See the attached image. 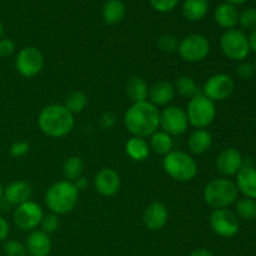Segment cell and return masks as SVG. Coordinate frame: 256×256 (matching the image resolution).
<instances>
[{"mask_svg": "<svg viewBox=\"0 0 256 256\" xmlns=\"http://www.w3.org/2000/svg\"><path fill=\"white\" fill-rule=\"evenodd\" d=\"M124 124L132 136H152L160 126V112L150 102H136L125 112Z\"/></svg>", "mask_w": 256, "mask_h": 256, "instance_id": "cell-1", "label": "cell"}, {"mask_svg": "<svg viewBox=\"0 0 256 256\" xmlns=\"http://www.w3.org/2000/svg\"><path fill=\"white\" fill-rule=\"evenodd\" d=\"M74 115L60 104H52L45 106L38 118V125L42 134L49 138L59 139L66 136L74 129Z\"/></svg>", "mask_w": 256, "mask_h": 256, "instance_id": "cell-2", "label": "cell"}, {"mask_svg": "<svg viewBox=\"0 0 256 256\" xmlns=\"http://www.w3.org/2000/svg\"><path fill=\"white\" fill-rule=\"evenodd\" d=\"M79 200V192L74 182L62 180L48 189L45 194V204L48 209L56 215H64L72 212Z\"/></svg>", "mask_w": 256, "mask_h": 256, "instance_id": "cell-3", "label": "cell"}, {"mask_svg": "<svg viewBox=\"0 0 256 256\" xmlns=\"http://www.w3.org/2000/svg\"><path fill=\"white\" fill-rule=\"evenodd\" d=\"M238 188L228 178H215L204 188V200L210 208L228 209L238 200Z\"/></svg>", "mask_w": 256, "mask_h": 256, "instance_id": "cell-4", "label": "cell"}, {"mask_svg": "<svg viewBox=\"0 0 256 256\" xmlns=\"http://www.w3.org/2000/svg\"><path fill=\"white\" fill-rule=\"evenodd\" d=\"M165 172L174 180L188 182L198 175V164L194 158L182 150H172L162 159Z\"/></svg>", "mask_w": 256, "mask_h": 256, "instance_id": "cell-5", "label": "cell"}, {"mask_svg": "<svg viewBox=\"0 0 256 256\" xmlns=\"http://www.w3.org/2000/svg\"><path fill=\"white\" fill-rule=\"evenodd\" d=\"M185 112H186L189 124H192L196 129L208 128L216 116L215 102L202 94L190 99L188 109Z\"/></svg>", "mask_w": 256, "mask_h": 256, "instance_id": "cell-6", "label": "cell"}, {"mask_svg": "<svg viewBox=\"0 0 256 256\" xmlns=\"http://www.w3.org/2000/svg\"><path fill=\"white\" fill-rule=\"evenodd\" d=\"M220 48L228 59L239 62H244L252 52L248 36L239 29L226 30L220 38Z\"/></svg>", "mask_w": 256, "mask_h": 256, "instance_id": "cell-7", "label": "cell"}, {"mask_svg": "<svg viewBox=\"0 0 256 256\" xmlns=\"http://www.w3.org/2000/svg\"><path fill=\"white\" fill-rule=\"evenodd\" d=\"M178 52L184 62H200L209 55L210 42L202 34H190L180 40Z\"/></svg>", "mask_w": 256, "mask_h": 256, "instance_id": "cell-8", "label": "cell"}, {"mask_svg": "<svg viewBox=\"0 0 256 256\" xmlns=\"http://www.w3.org/2000/svg\"><path fill=\"white\" fill-rule=\"evenodd\" d=\"M44 56L35 46H25L19 50L15 58L16 72L24 78H34L42 70Z\"/></svg>", "mask_w": 256, "mask_h": 256, "instance_id": "cell-9", "label": "cell"}, {"mask_svg": "<svg viewBox=\"0 0 256 256\" xmlns=\"http://www.w3.org/2000/svg\"><path fill=\"white\" fill-rule=\"evenodd\" d=\"M44 212L42 206L35 202H24L18 205L16 209L12 212V222L22 232H32L36 229L42 222Z\"/></svg>", "mask_w": 256, "mask_h": 256, "instance_id": "cell-10", "label": "cell"}, {"mask_svg": "<svg viewBox=\"0 0 256 256\" xmlns=\"http://www.w3.org/2000/svg\"><path fill=\"white\" fill-rule=\"evenodd\" d=\"M209 225L218 236L226 238V239L235 236L240 229L236 214L229 209L212 210L209 218Z\"/></svg>", "mask_w": 256, "mask_h": 256, "instance_id": "cell-11", "label": "cell"}, {"mask_svg": "<svg viewBox=\"0 0 256 256\" xmlns=\"http://www.w3.org/2000/svg\"><path fill=\"white\" fill-rule=\"evenodd\" d=\"M235 82L232 78L228 74H215L206 80L202 88V95L209 98L212 102H222L230 98L234 92Z\"/></svg>", "mask_w": 256, "mask_h": 256, "instance_id": "cell-12", "label": "cell"}, {"mask_svg": "<svg viewBox=\"0 0 256 256\" xmlns=\"http://www.w3.org/2000/svg\"><path fill=\"white\" fill-rule=\"evenodd\" d=\"M160 126L162 132L169 135L179 136L188 130L189 120H188L186 112L180 106H168L160 112Z\"/></svg>", "mask_w": 256, "mask_h": 256, "instance_id": "cell-13", "label": "cell"}, {"mask_svg": "<svg viewBox=\"0 0 256 256\" xmlns=\"http://www.w3.org/2000/svg\"><path fill=\"white\" fill-rule=\"evenodd\" d=\"M244 158L242 152L235 148H226L219 152L215 166L216 170L222 175V178L234 176L239 172V170L244 166Z\"/></svg>", "mask_w": 256, "mask_h": 256, "instance_id": "cell-14", "label": "cell"}, {"mask_svg": "<svg viewBox=\"0 0 256 256\" xmlns=\"http://www.w3.org/2000/svg\"><path fill=\"white\" fill-rule=\"evenodd\" d=\"M122 180L114 169L104 168L99 170L94 178V186L102 196H114L120 189Z\"/></svg>", "mask_w": 256, "mask_h": 256, "instance_id": "cell-15", "label": "cell"}, {"mask_svg": "<svg viewBox=\"0 0 256 256\" xmlns=\"http://www.w3.org/2000/svg\"><path fill=\"white\" fill-rule=\"evenodd\" d=\"M168 219H169V212L166 205L160 202H152L149 206H146L142 215L144 225L152 232L162 230L166 225Z\"/></svg>", "mask_w": 256, "mask_h": 256, "instance_id": "cell-16", "label": "cell"}, {"mask_svg": "<svg viewBox=\"0 0 256 256\" xmlns=\"http://www.w3.org/2000/svg\"><path fill=\"white\" fill-rule=\"evenodd\" d=\"M25 246L30 256H49L52 252V240L46 232L42 230H32L28 235Z\"/></svg>", "mask_w": 256, "mask_h": 256, "instance_id": "cell-17", "label": "cell"}, {"mask_svg": "<svg viewBox=\"0 0 256 256\" xmlns=\"http://www.w3.org/2000/svg\"><path fill=\"white\" fill-rule=\"evenodd\" d=\"M32 185L26 182H22V180L10 182L6 188H4V192H2V198L9 204L16 205V206L29 202L32 199Z\"/></svg>", "mask_w": 256, "mask_h": 256, "instance_id": "cell-18", "label": "cell"}, {"mask_svg": "<svg viewBox=\"0 0 256 256\" xmlns=\"http://www.w3.org/2000/svg\"><path fill=\"white\" fill-rule=\"evenodd\" d=\"M235 185L245 198L256 200V168L244 164L236 174Z\"/></svg>", "mask_w": 256, "mask_h": 256, "instance_id": "cell-19", "label": "cell"}, {"mask_svg": "<svg viewBox=\"0 0 256 256\" xmlns=\"http://www.w3.org/2000/svg\"><path fill=\"white\" fill-rule=\"evenodd\" d=\"M175 88L166 80H160L149 88L150 102L155 106H165L172 102L175 96Z\"/></svg>", "mask_w": 256, "mask_h": 256, "instance_id": "cell-20", "label": "cell"}, {"mask_svg": "<svg viewBox=\"0 0 256 256\" xmlns=\"http://www.w3.org/2000/svg\"><path fill=\"white\" fill-rule=\"evenodd\" d=\"M240 12L236 6L228 2L218 5L214 12V19L216 24L222 29H235L239 25Z\"/></svg>", "mask_w": 256, "mask_h": 256, "instance_id": "cell-21", "label": "cell"}, {"mask_svg": "<svg viewBox=\"0 0 256 256\" xmlns=\"http://www.w3.org/2000/svg\"><path fill=\"white\" fill-rule=\"evenodd\" d=\"M212 144V136L208 130L196 129L192 132L188 140L189 150L195 155H202L210 149Z\"/></svg>", "mask_w": 256, "mask_h": 256, "instance_id": "cell-22", "label": "cell"}, {"mask_svg": "<svg viewBox=\"0 0 256 256\" xmlns=\"http://www.w3.org/2000/svg\"><path fill=\"white\" fill-rule=\"evenodd\" d=\"M126 6L122 0H108L102 6V20L106 25H116L124 19Z\"/></svg>", "mask_w": 256, "mask_h": 256, "instance_id": "cell-23", "label": "cell"}, {"mask_svg": "<svg viewBox=\"0 0 256 256\" xmlns=\"http://www.w3.org/2000/svg\"><path fill=\"white\" fill-rule=\"evenodd\" d=\"M182 15L189 22H199L206 16L209 12L208 0H184L182 2Z\"/></svg>", "mask_w": 256, "mask_h": 256, "instance_id": "cell-24", "label": "cell"}, {"mask_svg": "<svg viewBox=\"0 0 256 256\" xmlns=\"http://www.w3.org/2000/svg\"><path fill=\"white\" fill-rule=\"evenodd\" d=\"M126 95L132 104L148 102L149 96V86L146 82L140 76H132L126 82Z\"/></svg>", "mask_w": 256, "mask_h": 256, "instance_id": "cell-25", "label": "cell"}, {"mask_svg": "<svg viewBox=\"0 0 256 256\" xmlns=\"http://www.w3.org/2000/svg\"><path fill=\"white\" fill-rule=\"evenodd\" d=\"M125 152L130 159L135 162H144L150 154V146L144 138L132 136L125 142Z\"/></svg>", "mask_w": 256, "mask_h": 256, "instance_id": "cell-26", "label": "cell"}, {"mask_svg": "<svg viewBox=\"0 0 256 256\" xmlns=\"http://www.w3.org/2000/svg\"><path fill=\"white\" fill-rule=\"evenodd\" d=\"M172 135H169L165 132H155L154 134L150 136V149H152V152H156L158 155H165L169 154L170 152H172Z\"/></svg>", "mask_w": 256, "mask_h": 256, "instance_id": "cell-27", "label": "cell"}, {"mask_svg": "<svg viewBox=\"0 0 256 256\" xmlns=\"http://www.w3.org/2000/svg\"><path fill=\"white\" fill-rule=\"evenodd\" d=\"M82 172H84V162L80 156H70L64 162L62 174L68 182H74L75 180L82 176Z\"/></svg>", "mask_w": 256, "mask_h": 256, "instance_id": "cell-28", "label": "cell"}, {"mask_svg": "<svg viewBox=\"0 0 256 256\" xmlns=\"http://www.w3.org/2000/svg\"><path fill=\"white\" fill-rule=\"evenodd\" d=\"M175 92H179L182 96L188 98V99H192L196 95L202 94L199 86L195 84L194 80L190 76H186V75H182V76L178 78L176 82H175Z\"/></svg>", "mask_w": 256, "mask_h": 256, "instance_id": "cell-29", "label": "cell"}, {"mask_svg": "<svg viewBox=\"0 0 256 256\" xmlns=\"http://www.w3.org/2000/svg\"><path fill=\"white\" fill-rule=\"evenodd\" d=\"M235 214L238 218L245 222H252L256 219V200L244 198L236 202L235 205Z\"/></svg>", "mask_w": 256, "mask_h": 256, "instance_id": "cell-30", "label": "cell"}, {"mask_svg": "<svg viewBox=\"0 0 256 256\" xmlns=\"http://www.w3.org/2000/svg\"><path fill=\"white\" fill-rule=\"evenodd\" d=\"M88 105V96L82 92H72V94L68 95L65 99L64 106L74 114H79L86 108Z\"/></svg>", "mask_w": 256, "mask_h": 256, "instance_id": "cell-31", "label": "cell"}, {"mask_svg": "<svg viewBox=\"0 0 256 256\" xmlns=\"http://www.w3.org/2000/svg\"><path fill=\"white\" fill-rule=\"evenodd\" d=\"M158 48H159L162 52L172 54V52H178L179 40H178V38L172 34H162V36L158 39Z\"/></svg>", "mask_w": 256, "mask_h": 256, "instance_id": "cell-32", "label": "cell"}, {"mask_svg": "<svg viewBox=\"0 0 256 256\" xmlns=\"http://www.w3.org/2000/svg\"><path fill=\"white\" fill-rule=\"evenodd\" d=\"M4 254L5 256H26V246L18 240H5L4 242Z\"/></svg>", "mask_w": 256, "mask_h": 256, "instance_id": "cell-33", "label": "cell"}, {"mask_svg": "<svg viewBox=\"0 0 256 256\" xmlns=\"http://www.w3.org/2000/svg\"><path fill=\"white\" fill-rule=\"evenodd\" d=\"M239 25L244 30H252L256 28V9L248 8L239 15Z\"/></svg>", "mask_w": 256, "mask_h": 256, "instance_id": "cell-34", "label": "cell"}, {"mask_svg": "<svg viewBox=\"0 0 256 256\" xmlns=\"http://www.w3.org/2000/svg\"><path fill=\"white\" fill-rule=\"evenodd\" d=\"M59 215L50 212V214L42 216V222H40L39 226L42 228V229H40L42 232H46V234H52V232H54L55 230L59 228Z\"/></svg>", "mask_w": 256, "mask_h": 256, "instance_id": "cell-35", "label": "cell"}, {"mask_svg": "<svg viewBox=\"0 0 256 256\" xmlns=\"http://www.w3.org/2000/svg\"><path fill=\"white\" fill-rule=\"evenodd\" d=\"M30 150V144L25 140H16L9 148V154L12 158H22L26 155Z\"/></svg>", "mask_w": 256, "mask_h": 256, "instance_id": "cell-36", "label": "cell"}, {"mask_svg": "<svg viewBox=\"0 0 256 256\" xmlns=\"http://www.w3.org/2000/svg\"><path fill=\"white\" fill-rule=\"evenodd\" d=\"M180 0H150V4L156 12H169L176 8Z\"/></svg>", "mask_w": 256, "mask_h": 256, "instance_id": "cell-37", "label": "cell"}, {"mask_svg": "<svg viewBox=\"0 0 256 256\" xmlns=\"http://www.w3.org/2000/svg\"><path fill=\"white\" fill-rule=\"evenodd\" d=\"M236 74L240 79L250 80L255 75L254 64L248 62H242L236 68Z\"/></svg>", "mask_w": 256, "mask_h": 256, "instance_id": "cell-38", "label": "cell"}, {"mask_svg": "<svg viewBox=\"0 0 256 256\" xmlns=\"http://www.w3.org/2000/svg\"><path fill=\"white\" fill-rule=\"evenodd\" d=\"M15 52V42L12 39L2 38L0 40V58L12 56Z\"/></svg>", "mask_w": 256, "mask_h": 256, "instance_id": "cell-39", "label": "cell"}, {"mask_svg": "<svg viewBox=\"0 0 256 256\" xmlns=\"http://www.w3.org/2000/svg\"><path fill=\"white\" fill-rule=\"evenodd\" d=\"M115 122H116V118H115L114 114H112V112H105V114H102V116H100L99 125L100 128L104 130L112 129L115 125Z\"/></svg>", "mask_w": 256, "mask_h": 256, "instance_id": "cell-40", "label": "cell"}, {"mask_svg": "<svg viewBox=\"0 0 256 256\" xmlns=\"http://www.w3.org/2000/svg\"><path fill=\"white\" fill-rule=\"evenodd\" d=\"M9 232H10V225L8 222V220L5 219L4 216L0 215V242H5L9 236Z\"/></svg>", "mask_w": 256, "mask_h": 256, "instance_id": "cell-41", "label": "cell"}, {"mask_svg": "<svg viewBox=\"0 0 256 256\" xmlns=\"http://www.w3.org/2000/svg\"><path fill=\"white\" fill-rule=\"evenodd\" d=\"M74 185H75V188L78 189V192H82V190L86 189L88 185H89V182H88V179H85L84 176H80L79 179L75 180Z\"/></svg>", "mask_w": 256, "mask_h": 256, "instance_id": "cell-42", "label": "cell"}, {"mask_svg": "<svg viewBox=\"0 0 256 256\" xmlns=\"http://www.w3.org/2000/svg\"><path fill=\"white\" fill-rule=\"evenodd\" d=\"M248 40H249L250 50H252V52H256V28H255V29L252 30L250 35L248 36Z\"/></svg>", "mask_w": 256, "mask_h": 256, "instance_id": "cell-43", "label": "cell"}, {"mask_svg": "<svg viewBox=\"0 0 256 256\" xmlns=\"http://www.w3.org/2000/svg\"><path fill=\"white\" fill-rule=\"evenodd\" d=\"M189 256H215L214 252L208 249H196L192 252Z\"/></svg>", "mask_w": 256, "mask_h": 256, "instance_id": "cell-44", "label": "cell"}, {"mask_svg": "<svg viewBox=\"0 0 256 256\" xmlns=\"http://www.w3.org/2000/svg\"><path fill=\"white\" fill-rule=\"evenodd\" d=\"M246 2H249V0H225V2H228V4H232L234 5V6H239V5H242L245 4Z\"/></svg>", "mask_w": 256, "mask_h": 256, "instance_id": "cell-45", "label": "cell"}, {"mask_svg": "<svg viewBox=\"0 0 256 256\" xmlns=\"http://www.w3.org/2000/svg\"><path fill=\"white\" fill-rule=\"evenodd\" d=\"M2 38H4V25L0 22V40H2Z\"/></svg>", "mask_w": 256, "mask_h": 256, "instance_id": "cell-46", "label": "cell"}, {"mask_svg": "<svg viewBox=\"0 0 256 256\" xmlns=\"http://www.w3.org/2000/svg\"><path fill=\"white\" fill-rule=\"evenodd\" d=\"M2 192H4V188H2V182H0V200L2 199Z\"/></svg>", "mask_w": 256, "mask_h": 256, "instance_id": "cell-47", "label": "cell"}, {"mask_svg": "<svg viewBox=\"0 0 256 256\" xmlns=\"http://www.w3.org/2000/svg\"><path fill=\"white\" fill-rule=\"evenodd\" d=\"M254 69H255V75H256V60H255V64H254Z\"/></svg>", "mask_w": 256, "mask_h": 256, "instance_id": "cell-48", "label": "cell"}]
</instances>
